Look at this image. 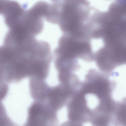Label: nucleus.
Listing matches in <instances>:
<instances>
[{"instance_id":"obj_1","label":"nucleus","mask_w":126,"mask_h":126,"mask_svg":"<svg viewBox=\"0 0 126 126\" xmlns=\"http://www.w3.org/2000/svg\"><path fill=\"white\" fill-rule=\"evenodd\" d=\"M35 100L29 108L27 125L43 126L54 124L57 120L56 111L44 101Z\"/></svg>"},{"instance_id":"obj_3","label":"nucleus","mask_w":126,"mask_h":126,"mask_svg":"<svg viewBox=\"0 0 126 126\" xmlns=\"http://www.w3.org/2000/svg\"><path fill=\"white\" fill-rule=\"evenodd\" d=\"M30 87L31 94L35 100H42L45 98L49 88L44 80L30 79Z\"/></svg>"},{"instance_id":"obj_4","label":"nucleus","mask_w":126,"mask_h":126,"mask_svg":"<svg viewBox=\"0 0 126 126\" xmlns=\"http://www.w3.org/2000/svg\"><path fill=\"white\" fill-rule=\"evenodd\" d=\"M9 89L8 85L0 84V126H1L16 125L8 116L2 102L7 95Z\"/></svg>"},{"instance_id":"obj_2","label":"nucleus","mask_w":126,"mask_h":126,"mask_svg":"<svg viewBox=\"0 0 126 126\" xmlns=\"http://www.w3.org/2000/svg\"><path fill=\"white\" fill-rule=\"evenodd\" d=\"M72 95L69 88L61 83L58 85L49 88L43 101L56 111L64 106Z\"/></svg>"}]
</instances>
